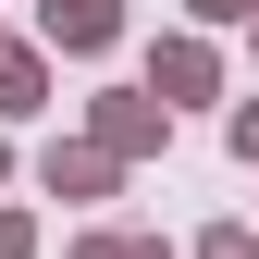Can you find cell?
Here are the masks:
<instances>
[{
	"instance_id": "ba28073f",
	"label": "cell",
	"mask_w": 259,
	"mask_h": 259,
	"mask_svg": "<svg viewBox=\"0 0 259 259\" xmlns=\"http://www.w3.org/2000/svg\"><path fill=\"white\" fill-rule=\"evenodd\" d=\"M0 259H37V210H0Z\"/></svg>"
},
{
	"instance_id": "3957f363",
	"label": "cell",
	"mask_w": 259,
	"mask_h": 259,
	"mask_svg": "<svg viewBox=\"0 0 259 259\" xmlns=\"http://www.w3.org/2000/svg\"><path fill=\"white\" fill-rule=\"evenodd\" d=\"M37 185H50V198H74V210H99L111 185H123V160H111L99 136H50V148H37Z\"/></svg>"
},
{
	"instance_id": "52a82bcc",
	"label": "cell",
	"mask_w": 259,
	"mask_h": 259,
	"mask_svg": "<svg viewBox=\"0 0 259 259\" xmlns=\"http://www.w3.org/2000/svg\"><path fill=\"white\" fill-rule=\"evenodd\" d=\"M185 259H259V222H210V235L185 247Z\"/></svg>"
},
{
	"instance_id": "6da1fadb",
	"label": "cell",
	"mask_w": 259,
	"mask_h": 259,
	"mask_svg": "<svg viewBox=\"0 0 259 259\" xmlns=\"http://www.w3.org/2000/svg\"><path fill=\"white\" fill-rule=\"evenodd\" d=\"M87 136H99L123 173H136V160H160V148H173V111H160L148 87H99V99H87Z\"/></svg>"
},
{
	"instance_id": "8992f818",
	"label": "cell",
	"mask_w": 259,
	"mask_h": 259,
	"mask_svg": "<svg viewBox=\"0 0 259 259\" xmlns=\"http://www.w3.org/2000/svg\"><path fill=\"white\" fill-rule=\"evenodd\" d=\"M74 259H173V235H148V222H87Z\"/></svg>"
},
{
	"instance_id": "5b68a950",
	"label": "cell",
	"mask_w": 259,
	"mask_h": 259,
	"mask_svg": "<svg viewBox=\"0 0 259 259\" xmlns=\"http://www.w3.org/2000/svg\"><path fill=\"white\" fill-rule=\"evenodd\" d=\"M37 111H50V50L0 37V123H37Z\"/></svg>"
},
{
	"instance_id": "277c9868",
	"label": "cell",
	"mask_w": 259,
	"mask_h": 259,
	"mask_svg": "<svg viewBox=\"0 0 259 259\" xmlns=\"http://www.w3.org/2000/svg\"><path fill=\"white\" fill-rule=\"evenodd\" d=\"M123 37V0H37V50H62V62H99Z\"/></svg>"
},
{
	"instance_id": "7c38bea8",
	"label": "cell",
	"mask_w": 259,
	"mask_h": 259,
	"mask_svg": "<svg viewBox=\"0 0 259 259\" xmlns=\"http://www.w3.org/2000/svg\"><path fill=\"white\" fill-rule=\"evenodd\" d=\"M247 50H259V13H247Z\"/></svg>"
},
{
	"instance_id": "8fae6325",
	"label": "cell",
	"mask_w": 259,
	"mask_h": 259,
	"mask_svg": "<svg viewBox=\"0 0 259 259\" xmlns=\"http://www.w3.org/2000/svg\"><path fill=\"white\" fill-rule=\"evenodd\" d=\"M0 185H13V136H0Z\"/></svg>"
},
{
	"instance_id": "9c48e42d",
	"label": "cell",
	"mask_w": 259,
	"mask_h": 259,
	"mask_svg": "<svg viewBox=\"0 0 259 259\" xmlns=\"http://www.w3.org/2000/svg\"><path fill=\"white\" fill-rule=\"evenodd\" d=\"M222 136H235V160L259 173V99H235V123H222Z\"/></svg>"
},
{
	"instance_id": "7a4b0ae2",
	"label": "cell",
	"mask_w": 259,
	"mask_h": 259,
	"mask_svg": "<svg viewBox=\"0 0 259 259\" xmlns=\"http://www.w3.org/2000/svg\"><path fill=\"white\" fill-rule=\"evenodd\" d=\"M148 99H160V111H198V99H222V50L198 37V25L148 50Z\"/></svg>"
},
{
	"instance_id": "30bf717a",
	"label": "cell",
	"mask_w": 259,
	"mask_h": 259,
	"mask_svg": "<svg viewBox=\"0 0 259 259\" xmlns=\"http://www.w3.org/2000/svg\"><path fill=\"white\" fill-rule=\"evenodd\" d=\"M185 13H198V25H247L259 0H185Z\"/></svg>"
}]
</instances>
